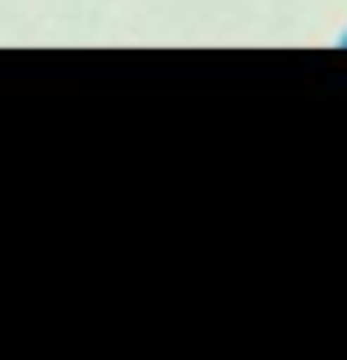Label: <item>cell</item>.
I'll list each match as a JSON object with an SVG mask.
<instances>
[{"instance_id":"1","label":"cell","mask_w":347,"mask_h":360,"mask_svg":"<svg viewBox=\"0 0 347 360\" xmlns=\"http://www.w3.org/2000/svg\"><path fill=\"white\" fill-rule=\"evenodd\" d=\"M334 45H343V49H347V32H343V36H339V40H334Z\"/></svg>"}]
</instances>
